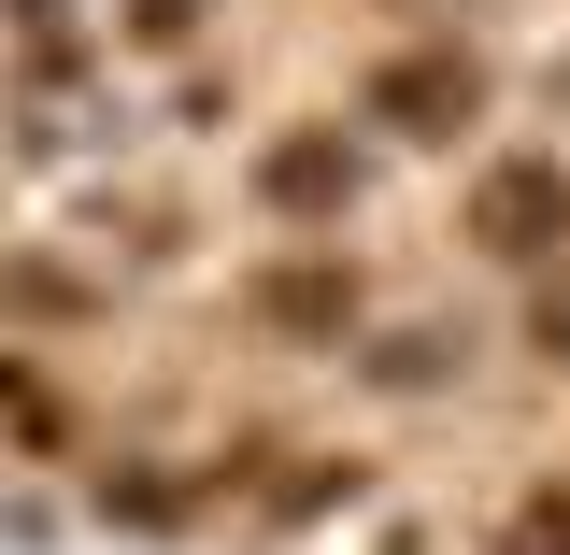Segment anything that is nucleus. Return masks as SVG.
Wrapping results in <instances>:
<instances>
[{
  "label": "nucleus",
  "instance_id": "39448f33",
  "mask_svg": "<svg viewBox=\"0 0 570 555\" xmlns=\"http://www.w3.org/2000/svg\"><path fill=\"white\" fill-rule=\"evenodd\" d=\"M499 555H570V498H528V513H513V542Z\"/></svg>",
  "mask_w": 570,
  "mask_h": 555
},
{
  "label": "nucleus",
  "instance_id": "20e7f679",
  "mask_svg": "<svg viewBox=\"0 0 570 555\" xmlns=\"http://www.w3.org/2000/svg\"><path fill=\"white\" fill-rule=\"evenodd\" d=\"M257 314H272V328H343V314H356V271H272Z\"/></svg>",
  "mask_w": 570,
  "mask_h": 555
},
{
  "label": "nucleus",
  "instance_id": "f257e3e1",
  "mask_svg": "<svg viewBox=\"0 0 570 555\" xmlns=\"http://www.w3.org/2000/svg\"><path fill=\"white\" fill-rule=\"evenodd\" d=\"M471 242L513 257V271L570 257V157H499L485 186H471Z\"/></svg>",
  "mask_w": 570,
  "mask_h": 555
},
{
  "label": "nucleus",
  "instance_id": "423d86ee",
  "mask_svg": "<svg viewBox=\"0 0 570 555\" xmlns=\"http://www.w3.org/2000/svg\"><path fill=\"white\" fill-rule=\"evenodd\" d=\"M542 343H557V356H570V285H542Z\"/></svg>",
  "mask_w": 570,
  "mask_h": 555
},
{
  "label": "nucleus",
  "instance_id": "7ed1b4c3",
  "mask_svg": "<svg viewBox=\"0 0 570 555\" xmlns=\"http://www.w3.org/2000/svg\"><path fill=\"white\" fill-rule=\"evenodd\" d=\"M257 186H272L285 214H343V200H356V157H343L328 129H299V142H272V157H257Z\"/></svg>",
  "mask_w": 570,
  "mask_h": 555
},
{
  "label": "nucleus",
  "instance_id": "f03ea898",
  "mask_svg": "<svg viewBox=\"0 0 570 555\" xmlns=\"http://www.w3.org/2000/svg\"><path fill=\"white\" fill-rule=\"evenodd\" d=\"M371 115L400 142H456L471 115H485V58H456V43H414V58L371 71Z\"/></svg>",
  "mask_w": 570,
  "mask_h": 555
}]
</instances>
